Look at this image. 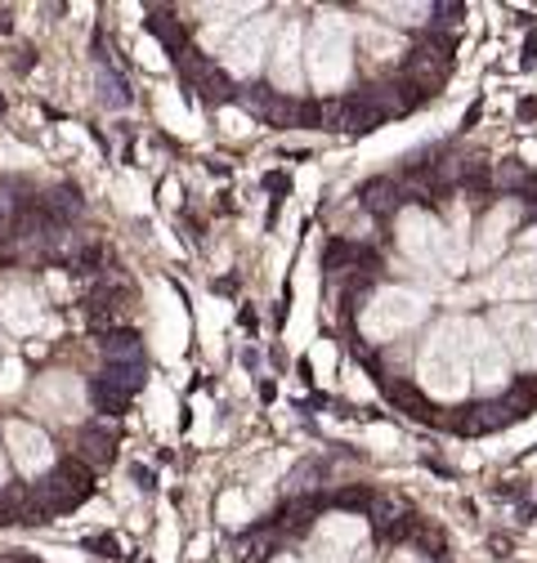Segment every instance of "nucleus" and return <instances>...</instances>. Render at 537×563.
<instances>
[{"label": "nucleus", "mask_w": 537, "mask_h": 563, "mask_svg": "<svg viewBox=\"0 0 537 563\" xmlns=\"http://www.w3.org/2000/svg\"><path fill=\"white\" fill-rule=\"evenodd\" d=\"M470 322L475 318L439 322L417 354V385L435 402H461L475 385V376H470Z\"/></svg>", "instance_id": "1"}, {"label": "nucleus", "mask_w": 537, "mask_h": 563, "mask_svg": "<svg viewBox=\"0 0 537 563\" xmlns=\"http://www.w3.org/2000/svg\"><path fill=\"white\" fill-rule=\"evenodd\" d=\"M305 73L314 90L336 95L354 73V32L346 14H318L305 36Z\"/></svg>", "instance_id": "2"}, {"label": "nucleus", "mask_w": 537, "mask_h": 563, "mask_svg": "<svg viewBox=\"0 0 537 563\" xmlns=\"http://www.w3.org/2000/svg\"><path fill=\"white\" fill-rule=\"evenodd\" d=\"M426 322V296L408 291V287H381L363 313H359V331L363 340L372 344H385V340H398V335H408L413 327Z\"/></svg>", "instance_id": "3"}, {"label": "nucleus", "mask_w": 537, "mask_h": 563, "mask_svg": "<svg viewBox=\"0 0 537 563\" xmlns=\"http://www.w3.org/2000/svg\"><path fill=\"white\" fill-rule=\"evenodd\" d=\"M274 41H278V19L274 14H255L242 27H229V36L220 41L216 54H220L229 77H255L264 54L274 49Z\"/></svg>", "instance_id": "4"}, {"label": "nucleus", "mask_w": 537, "mask_h": 563, "mask_svg": "<svg viewBox=\"0 0 537 563\" xmlns=\"http://www.w3.org/2000/svg\"><path fill=\"white\" fill-rule=\"evenodd\" d=\"M480 296L502 300V305H528V300H537V238H528L511 260H502L480 282Z\"/></svg>", "instance_id": "5"}, {"label": "nucleus", "mask_w": 537, "mask_h": 563, "mask_svg": "<svg viewBox=\"0 0 537 563\" xmlns=\"http://www.w3.org/2000/svg\"><path fill=\"white\" fill-rule=\"evenodd\" d=\"M511 354L502 349L497 331L489 322H470V376H475V389L480 394H502L511 385Z\"/></svg>", "instance_id": "6"}, {"label": "nucleus", "mask_w": 537, "mask_h": 563, "mask_svg": "<svg viewBox=\"0 0 537 563\" xmlns=\"http://www.w3.org/2000/svg\"><path fill=\"white\" fill-rule=\"evenodd\" d=\"M489 327L497 331L502 349L519 372H537V305H502Z\"/></svg>", "instance_id": "7"}, {"label": "nucleus", "mask_w": 537, "mask_h": 563, "mask_svg": "<svg viewBox=\"0 0 537 563\" xmlns=\"http://www.w3.org/2000/svg\"><path fill=\"white\" fill-rule=\"evenodd\" d=\"M394 238H398V251L408 255L413 264L421 268H443V224L421 206H408L394 224Z\"/></svg>", "instance_id": "8"}, {"label": "nucleus", "mask_w": 537, "mask_h": 563, "mask_svg": "<svg viewBox=\"0 0 537 563\" xmlns=\"http://www.w3.org/2000/svg\"><path fill=\"white\" fill-rule=\"evenodd\" d=\"M86 402H90L86 398V385L73 372H45L36 380V394H32V407L41 416L58 420V426H77V420L86 416Z\"/></svg>", "instance_id": "9"}, {"label": "nucleus", "mask_w": 537, "mask_h": 563, "mask_svg": "<svg viewBox=\"0 0 537 563\" xmlns=\"http://www.w3.org/2000/svg\"><path fill=\"white\" fill-rule=\"evenodd\" d=\"M268 81L283 95H296L305 86V23L300 19L278 27V41L268 49Z\"/></svg>", "instance_id": "10"}, {"label": "nucleus", "mask_w": 537, "mask_h": 563, "mask_svg": "<svg viewBox=\"0 0 537 563\" xmlns=\"http://www.w3.org/2000/svg\"><path fill=\"white\" fill-rule=\"evenodd\" d=\"M519 220V201H497L489 216L475 224V242H470V264L475 268H497L506 242H511V229Z\"/></svg>", "instance_id": "11"}, {"label": "nucleus", "mask_w": 537, "mask_h": 563, "mask_svg": "<svg viewBox=\"0 0 537 563\" xmlns=\"http://www.w3.org/2000/svg\"><path fill=\"white\" fill-rule=\"evenodd\" d=\"M6 448H10V456L19 465V474H28V478H36V474H45L54 465V443H50V434L41 426H32V420H10L6 426Z\"/></svg>", "instance_id": "12"}, {"label": "nucleus", "mask_w": 537, "mask_h": 563, "mask_svg": "<svg viewBox=\"0 0 537 563\" xmlns=\"http://www.w3.org/2000/svg\"><path fill=\"white\" fill-rule=\"evenodd\" d=\"M0 318L19 335L41 327V296L32 291V282H6V287H0Z\"/></svg>", "instance_id": "13"}, {"label": "nucleus", "mask_w": 537, "mask_h": 563, "mask_svg": "<svg viewBox=\"0 0 537 563\" xmlns=\"http://www.w3.org/2000/svg\"><path fill=\"white\" fill-rule=\"evenodd\" d=\"M314 532L341 541V545H354V550H368V523L354 519V515H327V519H318Z\"/></svg>", "instance_id": "14"}, {"label": "nucleus", "mask_w": 537, "mask_h": 563, "mask_svg": "<svg viewBox=\"0 0 537 563\" xmlns=\"http://www.w3.org/2000/svg\"><path fill=\"white\" fill-rule=\"evenodd\" d=\"M300 563H368V559H363V550H354V545H341V541H331V537L314 532L309 545H305V559H300Z\"/></svg>", "instance_id": "15"}, {"label": "nucleus", "mask_w": 537, "mask_h": 563, "mask_svg": "<svg viewBox=\"0 0 537 563\" xmlns=\"http://www.w3.org/2000/svg\"><path fill=\"white\" fill-rule=\"evenodd\" d=\"M363 45H368V49H372V58H381V63L403 54V41H398V36H390L385 27H363Z\"/></svg>", "instance_id": "16"}, {"label": "nucleus", "mask_w": 537, "mask_h": 563, "mask_svg": "<svg viewBox=\"0 0 537 563\" xmlns=\"http://www.w3.org/2000/svg\"><path fill=\"white\" fill-rule=\"evenodd\" d=\"M385 563H430V559H426V554H417V550H394Z\"/></svg>", "instance_id": "17"}, {"label": "nucleus", "mask_w": 537, "mask_h": 563, "mask_svg": "<svg viewBox=\"0 0 537 563\" xmlns=\"http://www.w3.org/2000/svg\"><path fill=\"white\" fill-rule=\"evenodd\" d=\"M10 478V461H6V452H0V483Z\"/></svg>", "instance_id": "18"}, {"label": "nucleus", "mask_w": 537, "mask_h": 563, "mask_svg": "<svg viewBox=\"0 0 537 563\" xmlns=\"http://www.w3.org/2000/svg\"><path fill=\"white\" fill-rule=\"evenodd\" d=\"M274 563H300V559H296V554H278Z\"/></svg>", "instance_id": "19"}]
</instances>
